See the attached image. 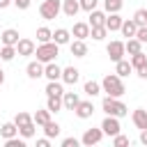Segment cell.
<instances>
[{"mask_svg": "<svg viewBox=\"0 0 147 147\" xmlns=\"http://www.w3.org/2000/svg\"><path fill=\"white\" fill-rule=\"evenodd\" d=\"M101 92H106L108 96H122L124 92H126V87H124V83H122V78L117 76V74H108V76H103V80H101Z\"/></svg>", "mask_w": 147, "mask_h": 147, "instance_id": "6da1fadb", "label": "cell"}, {"mask_svg": "<svg viewBox=\"0 0 147 147\" xmlns=\"http://www.w3.org/2000/svg\"><path fill=\"white\" fill-rule=\"evenodd\" d=\"M101 110L106 113V115H113V117H124V115H129V108L117 99V96H103V101H101Z\"/></svg>", "mask_w": 147, "mask_h": 147, "instance_id": "7a4b0ae2", "label": "cell"}, {"mask_svg": "<svg viewBox=\"0 0 147 147\" xmlns=\"http://www.w3.org/2000/svg\"><path fill=\"white\" fill-rule=\"evenodd\" d=\"M34 55H37V60H39L41 64H46V62H53V60L60 55V46H57L55 41L39 44V46L34 48Z\"/></svg>", "mask_w": 147, "mask_h": 147, "instance_id": "3957f363", "label": "cell"}, {"mask_svg": "<svg viewBox=\"0 0 147 147\" xmlns=\"http://www.w3.org/2000/svg\"><path fill=\"white\" fill-rule=\"evenodd\" d=\"M60 11H62V0H44V2H41V7H39L41 18H46V21L57 18V14H60Z\"/></svg>", "mask_w": 147, "mask_h": 147, "instance_id": "277c9868", "label": "cell"}, {"mask_svg": "<svg viewBox=\"0 0 147 147\" xmlns=\"http://www.w3.org/2000/svg\"><path fill=\"white\" fill-rule=\"evenodd\" d=\"M101 131H103V136H117L119 131H122V126H119V117H113V115H106L103 117V122H101Z\"/></svg>", "mask_w": 147, "mask_h": 147, "instance_id": "5b68a950", "label": "cell"}, {"mask_svg": "<svg viewBox=\"0 0 147 147\" xmlns=\"http://www.w3.org/2000/svg\"><path fill=\"white\" fill-rule=\"evenodd\" d=\"M106 53H108V57H110L113 62H117V60H122V57L126 55V51H124V41H119V39H115V41H110V44L106 46Z\"/></svg>", "mask_w": 147, "mask_h": 147, "instance_id": "8992f818", "label": "cell"}, {"mask_svg": "<svg viewBox=\"0 0 147 147\" xmlns=\"http://www.w3.org/2000/svg\"><path fill=\"white\" fill-rule=\"evenodd\" d=\"M101 138H103V131H101V126H99V129H87V131L83 133L80 142H83L85 147H92V145H99V142H101Z\"/></svg>", "mask_w": 147, "mask_h": 147, "instance_id": "52a82bcc", "label": "cell"}, {"mask_svg": "<svg viewBox=\"0 0 147 147\" xmlns=\"http://www.w3.org/2000/svg\"><path fill=\"white\" fill-rule=\"evenodd\" d=\"M122 16H119V11H110V14H106V21H103V25H106V30L108 32H117L119 28H122Z\"/></svg>", "mask_w": 147, "mask_h": 147, "instance_id": "ba28073f", "label": "cell"}, {"mask_svg": "<svg viewBox=\"0 0 147 147\" xmlns=\"http://www.w3.org/2000/svg\"><path fill=\"white\" fill-rule=\"evenodd\" d=\"M74 113H76V117H80V119H90V117L94 115V103H92V101H78V106L74 108Z\"/></svg>", "mask_w": 147, "mask_h": 147, "instance_id": "9c48e42d", "label": "cell"}, {"mask_svg": "<svg viewBox=\"0 0 147 147\" xmlns=\"http://www.w3.org/2000/svg\"><path fill=\"white\" fill-rule=\"evenodd\" d=\"M18 39H21V34H18V30H14V28L2 30V34H0L2 46H16V44H18Z\"/></svg>", "mask_w": 147, "mask_h": 147, "instance_id": "30bf717a", "label": "cell"}, {"mask_svg": "<svg viewBox=\"0 0 147 147\" xmlns=\"http://www.w3.org/2000/svg\"><path fill=\"white\" fill-rule=\"evenodd\" d=\"M62 83H67V85H76L78 80H80V71L76 69V67H64L62 69V78H60Z\"/></svg>", "mask_w": 147, "mask_h": 147, "instance_id": "8fae6325", "label": "cell"}, {"mask_svg": "<svg viewBox=\"0 0 147 147\" xmlns=\"http://www.w3.org/2000/svg\"><path fill=\"white\" fill-rule=\"evenodd\" d=\"M69 51H71L74 57H85V55H87V44H85V39H74V41H69Z\"/></svg>", "mask_w": 147, "mask_h": 147, "instance_id": "7c38bea8", "label": "cell"}, {"mask_svg": "<svg viewBox=\"0 0 147 147\" xmlns=\"http://www.w3.org/2000/svg\"><path fill=\"white\" fill-rule=\"evenodd\" d=\"M25 74H28V78L37 80V78H41V76H44V64H41L39 60H32V62H28Z\"/></svg>", "mask_w": 147, "mask_h": 147, "instance_id": "4fadbf2b", "label": "cell"}, {"mask_svg": "<svg viewBox=\"0 0 147 147\" xmlns=\"http://www.w3.org/2000/svg\"><path fill=\"white\" fill-rule=\"evenodd\" d=\"M44 76H46L48 80H60V78H62V67H57L55 60H53V62H46V64H44Z\"/></svg>", "mask_w": 147, "mask_h": 147, "instance_id": "5bb4252c", "label": "cell"}, {"mask_svg": "<svg viewBox=\"0 0 147 147\" xmlns=\"http://www.w3.org/2000/svg\"><path fill=\"white\" fill-rule=\"evenodd\" d=\"M131 119H133V124H136V129H147V108H136L133 113H131Z\"/></svg>", "mask_w": 147, "mask_h": 147, "instance_id": "9a60e30c", "label": "cell"}, {"mask_svg": "<svg viewBox=\"0 0 147 147\" xmlns=\"http://www.w3.org/2000/svg\"><path fill=\"white\" fill-rule=\"evenodd\" d=\"M34 41L32 39H18L16 44V55H34Z\"/></svg>", "mask_w": 147, "mask_h": 147, "instance_id": "2e32d148", "label": "cell"}, {"mask_svg": "<svg viewBox=\"0 0 147 147\" xmlns=\"http://www.w3.org/2000/svg\"><path fill=\"white\" fill-rule=\"evenodd\" d=\"M115 74H117L119 78H126L129 74H133L131 62H129V60H124V57H122V60H117V62H115Z\"/></svg>", "mask_w": 147, "mask_h": 147, "instance_id": "e0dca14e", "label": "cell"}, {"mask_svg": "<svg viewBox=\"0 0 147 147\" xmlns=\"http://www.w3.org/2000/svg\"><path fill=\"white\" fill-rule=\"evenodd\" d=\"M51 41H55L57 46H64V44H69L71 41V32L69 30H64V28H57L55 32H53V39Z\"/></svg>", "mask_w": 147, "mask_h": 147, "instance_id": "ac0fdd59", "label": "cell"}, {"mask_svg": "<svg viewBox=\"0 0 147 147\" xmlns=\"http://www.w3.org/2000/svg\"><path fill=\"white\" fill-rule=\"evenodd\" d=\"M78 101H80V96L76 92H64L62 94V108H67V110H74L78 106Z\"/></svg>", "mask_w": 147, "mask_h": 147, "instance_id": "d6986e66", "label": "cell"}, {"mask_svg": "<svg viewBox=\"0 0 147 147\" xmlns=\"http://www.w3.org/2000/svg\"><path fill=\"white\" fill-rule=\"evenodd\" d=\"M62 11H64V16H69V18H76V14L80 11V5H78V0H64V2H62Z\"/></svg>", "mask_w": 147, "mask_h": 147, "instance_id": "ffe728a7", "label": "cell"}, {"mask_svg": "<svg viewBox=\"0 0 147 147\" xmlns=\"http://www.w3.org/2000/svg\"><path fill=\"white\" fill-rule=\"evenodd\" d=\"M71 34H74L76 39H87V37H90V23H74Z\"/></svg>", "mask_w": 147, "mask_h": 147, "instance_id": "44dd1931", "label": "cell"}, {"mask_svg": "<svg viewBox=\"0 0 147 147\" xmlns=\"http://www.w3.org/2000/svg\"><path fill=\"white\" fill-rule=\"evenodd\" d=\"M83 92H85L90 99H94V96L101 94V83H96V80H87V83L83 85Z\"/></svg>", "mask_w": 147, "mask_h": 147, "instance_id": "7402d4cb", "label": "cell"}, {"mask_svg": "<svg viewBox=\"0 0 147 147\" xmlns=\"http://www.w3.org/2000/svg\"><path fill=\"white\" fill-rule=\"evenodd\" d=\"M62 94H64L62 83H60V80H48V85H46V96H62Z\"/></svg>", "mask_w": 147, "mask_h": 147, "instance_id": "603a6c76", "label": "cell"}, {"mask_svg": "<svg viewBox=\"0 0 147 147\" xmlns=\"http://www.w3.org/2000/svg\"><path fill=\"white\" fill-rule=\"evenodd\" d=\"M90 14V28H96V25H103V21H106V11H99V9H92V11H87Z\"/></svg>", "mask_w": 147, "mask_h": 147, "instance_id": "cb8c5ba5", "label": "cell"}, {"mask_svg": "<svg viewBox=\"0 0 147 147\" xmlns=\"http://www.w3.org/2000/svg\"><path fill=\"white\" fill-rule=\"evenodd\" d=\"M51 115H53V113H51L48 108H41V110H37V113L32 115V122H34L37 126H44V124L51 119Z\"/></svg>", "mask_w": 147, "mask_h": 147, "instance_id": "d4e9b609", "label": "cell"}, {"mask_svg": "<svg viewBox=\"0 0 147 147\" xmlns=\"http://www.w3.org/2000/svg\"><path fill=\"white\" fill-rule=\"evenodd\" d=\"M0 136L7 140V138H14V136H18V126L14 124V122H5L2 126H0Z\"/></svg>", "mask_w": 147, "mask_h": 147, "instance_id": "484cf974", "label": "cell"}, {"mask_svg": "<svg viewBox=\"0 0 147 147\" xmlns=\"http://www.w3.org/2000/svg\"><path fill=\"white\" fill-rule=\"evenodd\" d=\"M136 30H138V25H136V21H133V18H126V21H122V28H119V32H122L124 37H133V34H136Z\"/></svg>", "mask_w": 147, "mask_h": 147, "instance_id": "4316f807", "label": "cell"}, {"mask_svg": "<svg viewBox=\"0 0 147 147\" xmlns=\"http://www.w3.org/2000/svg\"><path fill=\"white\" fill-rule=\"evenodd\" d=\"M60 124L57 122H53V119H48L46 124H44V133H46V138H57L60 136Z\"/></svg>", "mask_w": 147, "mask_h": 147, "instance_id": "83f0119b", "label": "cell"}, {"mask_svg": "<svg viewBox=\"0 0 147 147\" xmlns=\"http://www.w3.org/2000/svg\"><path fill=\"white\" fill-rule=\"evenodd\" d=\"M124 51H126L129 55H133V53H140V51H142V44H140L136 37H129V41H124Z\"/></svg>", "mask_w": 147, "mask_h": 147, "instance_id": "f1b7e54d", "label": "cell"}, {"mask_svg": "<svg viewBox=\"0 0 147 147\" xmlns=\"http://www.w3.org/2000/svg\"><path fill=\"white\" fill-rule=\"evenodd\" d=\"M34 131H37V124H34V122H28V124L18 126V136H21V138H25V140H28V138H32V136H34Z\"/></svg>", "mask_w": 147, "mask_h": 147, "instance_id": "f546056e", "label": "cell"}, {"mask_svg": "<svg viewBox=\"0 0 147 147\" xmlns=\"http://www.w3.org/2000/svg\"><path fill=\"white\" fill-rule=\"evenodd\" d=\"M16 57V46H2L0 48V60L2 62H11Z\"/></svg>", "mask_w": 147, "mask_h": 147, "instance_id": "4dcf8cb0", "label": "cell"}, {"mask_svg": "<svg viewBox=\"0 0 147 147\" xmlns=\"http://www.w3.org/2000/svg\"><path fill=\"white\" fill-rule=\"evenodd\" d=\"M46 108L51 113H60L62 110V96H48L46 99Z\"/></svg>", "mask_w": 147, "mask_h": 147, "instance_id": "1f68e13d", "label": "cell"}, {"mask_svg": "<svg viewBox=\"0 0 147 147\" xmlns=\"http://www.w3.org/2000/svg\"><path fill=\"white\" fill-rule=\"evenodd\" d=\"M129 62H131V67H133V69H140V67H145V64H147V55H145L142 51H140V53H133Z\"/></svg>", "mask_w": 147, "mask_h": 147, "instance_id": "d6a6232c", "label": "cell"}, {"mask_svg": "<svg viewBox=\"0 0 147 147\" xmlns=\"http://www.w3.org/2000/svg\"><path fill=\"white\" fill-rule=\"evenodd\" d=\"M53 39V30H48L46 25L44 28H37V41L39 44H46V41H51Z\"/></svg>", "mask_w": 147, "mask_h": 147, "instance_id": "836d02e7", "label": "cell"}, {"mask_svg": "<svg viewBox=\"0 0 147 147\" xmlns=\"http://www.w3.org/2000/svg\"><path fill=\"white\" fill-rule=\"evenodd\" d=\"M106 34H108L106 25H96V28H90V37H92V39H96V41L106 39Z\"/></svg>", "mask_w": 147, "mask_h": 147, "instance_id": "e575fe53", "label": "cell"}, {"mask_svg": "<svg viewBox=\"0 0 147 147\" xmlns=\"http://www.w3.org/2000/svg\"><path fill=\"white\" fill-rule=\"evenodd\" d=\"M133 21H136V25H147V9H136Z\"/></svg>", "mask_w": 147, "mask_h": 147, "instance_id": "d590c367", "label": "cell"}, {"mask_svg": "<svg viewBox=\"0 0 147 147\" xmlns=\"http://www.w3.org/2000/svg\"><path fill=\"white\" fill-rule=\"evenodd\" d=\"M103 7H106L108 14L110 11H119L122 9V0H103Z\"/></svg>", "mask_w": 147, "mask_h": 147, "instance_id": "8d00e7d4", "label": "cell"}, {"mask_svg": "<svg viewBox=\"0 0 147 147\" xmlns=\"http://www.w3.org/2000/svg\"><path fill=\"white\" fill-rule=\"evenodd\" d=\"M28 122H32V115H28V113H16V117H14V124H16V126H23V124H28Z\"/></svg>", "mask_w": 147, "mask_h": 147, "instance_id": "74e56055", "label": "cell"}, {"mask_svg": "<svg viewBox=\"0 0 147 147\" xmlns=\"http://www.w3.org/2000/svg\"><path fill=\"white\" fill-rule=\"evenodd\" d=\"M5 147H25V138H18V136L7 138L5 140Z\"/></svg>", "mask_w": 147, "mask_h": 147, "instance_id": "f35d334b", "label": "cell"}, {"mask_svg": "<svg viewBox=\"0 0 147 147\" xmlns=\"http://www.w3.org/2000/svg\"><path fill=\"white\" fill-rule=\"evenodd\" d=\"M113 145L115 147H126L129 145V136H122V131H119L117 136H113Z\"/></svg>", "mask_w": 147, "mask_h": 147, "instance_id": "ab89813d", "label": "cell"}, {"mask_svg": "<svg viewBox=\"0 0 147 147\" xmlns=\"http://www.w3.org/2000/svg\"><path fill=\"white\" fill-rule=\"evenodd\" d=\"M140 44H147V25H138V30H136V34H133Z\"/></svg>", "mask_w": 147, "mask_h": 147, "instance_id": "60d3db41", "label": "cell"}, {"mask_svg": "<svg viewBox=\"0 0 147 147\" xmlns=\"http://www.w3.org/2000/svg\"><path fill=\"white\" fill-rule=\"evenodd\" d=\"M78 5H80V9H85V11H92V9H96L99 0H78Z\"/></svg>", "mask_w": 147, "mask_h": 147, "instance_id": "b9f144b4", "label": "cell"}, {"mask_svg": "<svg viewBox=\"0 0 147 147\" xmlns=\"http://www.w3.org/2000/svg\"><path fill=\"white\" fill-rule=\"evenodd\" d=\"M78 145H80V140H78V138H74V136L62 140V147H78Z\"/></svg>", "mask_w": 147, "mask_h": 147, "instance_id": "7bdbcfd3", "label": "cell"}, {"mask_svg": "<svg viewBox=\"0 0 147 147\" xmlns=\"http://www.w3.org/2000/svg\"><path fill=\"white\" fill-rule=\"evenodd\" d=\"M11 2H14L18 9H28V7H30V0H11Z\"/></svg>", "mask_w": 147, "mask_h": 147, "instance_id": "ee69618b", "label": "cell"}, {"mask_svg": "<svg viewBox=\"0 0 147 147\" xmlns=\"http://www.w3.org/2000/svg\"><path fill=\"white\" fill-rule=\"evenodd\" d=\"M136 74H138V78L147 80V64H145V67H140V69H136Z\"/></svg>", "mask_w": 147, "mask_h": 147, "instance_id": "f6af8a7d", "label": "cell"}, {"mask_svg": "<svg viewBox=\"0 0 147 147\" xmlns=\"http://www.w3.org/2000/svg\"><path fill=\"white\" fill-rule=\"evenodd\" d=\"M37 147H51V138H39L37 140Z\"/></svg>", "mask_w": 147, "mask_h": 147, "instance_id": "bcb514c9", "label": "cell"}, {"mask_svg": "<svg viewBox=\"0 0 147 147\" xmlns=\"http://www.w3.org/2000/svg\"><path fill=\"white\" fill-rule=\"evenodd\" d=\"M140 142H142V145H147V129H142V131H140Z\"/></svg>", "mask_w": 147, "mask_h": 147, "instance_id": "7dc6e473", "label": "cell"}, {"mask_svg": "<svg viewBox=\"0 0 147 147\" xmlns=\"http://www.w3.org/2000/svg\"><path fill=\"white\" fill-rule=\"evenodd\" d=\"M11 5V0H0V9H7Z\"/></svg>", "mask_w": 147, "mask_h": 147, "instance_id": "c3c4849f", "label": "cell"}, {"mask_svg": "<svg viewBox=\"0 0 147 147\" xmlns=\"http://www.w3.org/2000/svg\"><path fill=\"white\" fill-rule=\"evenodd\" d=\"M5 83V71H2V67H0V85Z\"/></svg>", "mask_w": 147, "mask_h": 147, "instance_id": "681fc988", "label": "cell"}]
</instances>
